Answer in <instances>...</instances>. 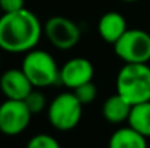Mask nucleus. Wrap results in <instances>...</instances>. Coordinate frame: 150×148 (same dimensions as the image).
<instances>
[{
    "instance_id": "nucleus-16",
    "label": "nucleus",
    "mask_w": 150,
    "mask_h": 148,
    "mask_svg": "<svg viewBox=\"0 0 150 148\" xmlns=\"http://www.w3.org/2000/svg\"><path fill=\"white\" fill-rule=\"evenodd\" d=\"M26 148H61V145L54 137L48 134H38L28 141Z\"/></svg>"
},
{
    "instance_id": "nucleus-14",
    "label": "nucleus",
    "mask_w": 150,
    "mask_h": 148,
    "mask_svg": "<svg viewBox=\"0 0 150 148\" xmlns=\"http://www.w3.org/2000/svg\"><path fill=\"white\" fill-rule=\"evenodd\" d=\"M23 102H25V105L28 106V109L31 110L32 115L41 113L45 107H48L47 97H45V95H44L40 89H34V90L29 93V96L25 99Z\"/></svg>"
},
{
    "instance_id": "nucleus-5",
    "label": "nucleus",
    "mask_w": 150,
    "mask_h": 148,
    "mask_svg": "<svg viewBox=\"0 0 150 148\" xmlns=\"http://www.w3.org/2000/svg\"><path fill=\"white\" fill-rule=\"evenodd\" d=\"M114 52L124 64H147L150 61V32L127 29L114 44Z\"/></svg>"
},
{
    "instance_id": "nucleus-8",
    "label": "nucleus",
    "mask_w": 150,
    "mask_h": 148,
    "mask_svg": "<svg viewBox=\"0 0 150 148\" xmlns=\"http://www.w3.org/2000/svg\"><path fill=\"white\" fill-rule=\"evenodd\" d=\"M93 76V64L85 57H74L66 61L60 68V84L70 90H76L77 87L92 81Z\"/></svg>"
},
{
    "instance_id": "nucleus-10",
    "label": "nucleus",
    "mask_w": 150,
    "mask_h": 148,
    "mask_svg": "<svg viewBox=\"0 0 150 148\" xmlns=\"http://www.w3.org/2000/svg\"><path fill=\"white\" fill-rule=\"evenodd\" d=\"M127 20L118 12H106L98 22V34L106 44H115L127 32Z\"/></svg>"
},
{
    "instance_id": "nucleus-11",
    "label": "nucleus",
    "mask_w": 150,
    "mask_h": 148,
    "mask_svg": "<svg viewBox=\"0 0 150 148\" xmlns=\"http://www.w3.org/2000/svg\"><path fill=\"white\" fill-rule=\"evenodd\" d=\"M131 105L118 93L109 96L102 105V116L109 123H122L128 121L131 113Z\"/></svg>"
},
{
    "instance_id": "nucleus-7",
    "label": "nucleus",
    "mask_w": 150,
    "mask_h": 148,
    "mask_svg": "<svg viewBox=\"0 0 150 148\" xmlns=\"http://www.w3.org/2000/svg\"><path fill=\"white\" fill-rule=\"evenodd\" d=\"M32 119V113L23 100L6 99L0 103V132L7 137L22 134Z\"/></svg>"
},
{
    "instance_id": "nucleus-17",
    "label": "nucleus",
    "mask_w": 150,
    "mask_h": 148,
    "mask_svg": "<svg viewBox=\"0 0 150 148\" xmlns=\"http://www.w3.org/2000/svg\"><path fill=\"white\" fill-rule=\"evenodd\" d=\"M25 9V0H0V10L3 13H12Z\"/></svg>"
},
{
    "instance_id": "nucleus-9",
    "label": "nucleus",
    "mask_w": 150,
    "mask_h": 148,
    "mask_svg": "<svg viewBox=\"0 0 150 148\" xmlns=\"http://www.w3.org/2000/svg\"><path fill=\"white\" fill-rule=\"evenodd\" d=\"M34 89L22 68H9L0 74V92L6 99L25 100Z\"/></svg>"
},
{
    "instance_id": "nucleus-15",
    "label": "nucleus",
    "mask_w": 150,
    "mask_h": 148,
    "mask_svg": "<svg viewBox=\"0 0 150 148\" xmlns=\"http://www.w3.org/2000/svg\"><path fill=\"white\" fill-rule=\"evenodd\" d=\"M73 93L83 106H86V105H91L92 102H95V99L98 96V87L93 84V81H89V83L77 87L76 90H73Z\"/></svg>"
},
{
    "instance_id": "nucleus-4",
    "label": "nucleus",
    "mask_w": 150,
    "mask_h": 148,
    "mask_svg": "<svg viewBox=\"0 0 150 148\" xmlns=\"http://www.w3.org/2000/svg\"><path fill=\"white\" fill-rule=\"evenodd\" d=\"M83 113V105L74 96L73 92H64L57 95L47 107V116L50 123L57 131L74 129Z\"/></svg>"
},
{
    "instance_id": "nucleus-2",
    "label": "nucleus",
    "mask_w": 150,
    "mask_h": 148,
    "mask_svg": "<svg viewBox=\"0 0 150 148\" xmlns=\"http://www.w3.org/2000/svg\"><path fill=\"white\" fill-rule=\"evenodd\" d=\"M117 93L131 106L150 102V67L147 64H124L115 80Z\"/></svg>"
},
{
    "instance_id": "nucleus-6",
    "label": "nucleus",
    "mask_w": 150,
    "mask_h": 148,
    "mask_svg": "<svg viewBox=\"0 0 150 148\" xmlns=\"http://www.w3.org/2000/svg\"><path fill=\"white\" fill-rule=\"evenodd\" d=\"M44 36L60 51L73 49L82 38L79 25L66 16H51L44 23Z\"/></svg>"
},
{
    "instance_id": "nucleus-12",
    "label": "nucleus",
    "mask_w": 150,
    "mask_h": 148,
    "mask_svg": "<svg viewBox=\"0 0 150 148\" xmlns=\"http://www.w3.org/2000/svg\"><path fill=\"white\" fill-rule=\"evenodd\" d=\"M108 148H147V138L130 126L120 128L111 135Z\"/></svg>"
},
{
    "instance_id": "nucleus-1",
    "label": "nucleus",
    "mask_w": 150,
    "mask_h": 148,
    "mask_svg": "<svg viewBox=\"0 0 150 148\" xmlns=\"http://www.w3.org/2000/svg\"><path fill=\"white\" fill-rule=\"evenodd\" d=\"M42 35L44 25L26 7L0 16V49L4 52L26 54L35 49Z\"/></svg>"
},
{
    "instance_id": "nucleus-13",
    "label": "nucleus",
    "mask_w": 150,
    "mask_h": 148,
    "mask_svg": "<svg viewBox=\"0 0 150 148\" xmlns=\"http://www.w3.org/2000/svg\"><path fill=\"white\" fill-rule=\"evenodd\" d=\"M127 122L130 128H133L143 137L150 138V102L134 105Z\"/></svg>"
},
{
    "instance_id": "nucleus-18",
    "label": "nucleus",
    "mask_w": 150,
    "mask_h": 148,
    "mask_svg": "<svg viewBox=\"0 0 150 148\" xmlns=\"http://www.w3.org/2000/svg\"><path fill=\"white\" fill-rule=\"evenodd\" d=\"M121 1H124V3H136L139 0H121Z\"/></svg>"
},
{
    "instance_id": "nucleus-3",
    "label": "nucleus",
    "mask_w": 150,
    "mask_h": 148,
    "mask_svg": "<svg viewBox=\"0 0 150 148\" xmlns=\"http://www.w3.org/2000/svg\"><path fill=\"white\" fill-rule=\"evenodd\" d=\"M21 68L35 89H45L60 84V67L45 49H32L23 55Z\"/></svg>"
}]
</instances>
